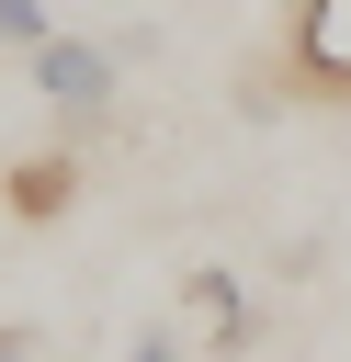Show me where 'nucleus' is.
Segmentation results:
<instances>
[{
  "mask_svg": "<svg viewBox=\"0 0 351 362\" xmlns=\"http://www.w3.org/2000/svg\"><path fill=\"white\" fill-rule=\"evenodd\" d=\"M23 68H34V102H45L57 124H102V113H113V45H91V34H45Z\"/></svg>",
  "mask_w": 351,
  "mask_h": 362,
  "instance_id": "obj_1",
  "label": "nucleus"
},
{
  "mask_svg": "<svg viewBox=\"0 0 351 362\" xmlns=\"http://www.w3.org/2000/svg\"><path fill=\"white\" fill-rule=\"evenodd\" d=\"M294 79L351 102V0H306L294 11Z\"/></svg>",
  "mask_w": 351,
  "mask_h": 362,
  "instance_id": "obj_2",
  "label": "nucleus"
},
{
  "mask_svg": "<svg viewBox=\"0 0 351 362\" xmlns=\"http://www.w3.org/2000/svg\"><path fill=\"white\" fill-rule=\"evenodd\" d=\"M181 317L204 328V351H238V339H249V294H238V272L192 260V272H181Z\"/></svg>",
  "mask_w": 351,
  "mask_h": 362,
  "instance_id": "obj_3",
  "label": "nucleus"
},
{
  "mask_svg": "<svg viewBox=\"0 0 351 362\" xmlns=\"http://www.w3.org/2000/svg\"><path fill=\"white\" fill-rule=\"evenodd\" d=\"M0 192H11V215H23V226H45V215H68V204H79V158H57V147H45V158H11V181H0Z\"/></svg>",
  "mask_w": 351,
  "mask_h": 362,
  "instance_id": "obj_4",
  "label": "nucleus"
},
{
  "mask_svg": "<svg viewBox=\"0 0 351 362\" xmlns=\"http://www.w3.org/2000/svg\"><path fill=\"white\" fill-rule=\"evenodd\" d=\"M45 34H57V11H45V0H0V45H23V57H34Z\"/></svg>",
  "mask_w": 351,
  "mask_h": 362,
  "instance_id": "obj_5",
  "label": "nucleus"
},
{
  "mask_svg": "<svg viewBox=\"0 0 351 362\" xmlns=\"http://www.w3.org/2000/svg\"><path fill=\"white\" fill-rule=\"evenodd\" d=\"M0 362H45V328H23V317H0Z\"/></svg>",
  "mask_w": 351,
  "mask_h": 362,
  "instance_id": "obj_6",
  "label": "nucleus"
},
{
  "mask_svg": "<svg viewBox=\"0 0 351 362\" xmlns=\"http://www.w3.org/2000/svg\"><path fill=\"white\" fill-rule=\"evenodd\" d=\"M125 362H181V328H136V339H125Z\"/></svg>",
  "mask_w": 351,
  "mask_h": 362,
  "instance_id": "obj_7",
  "label": "nucleus"
}]
</instances>
